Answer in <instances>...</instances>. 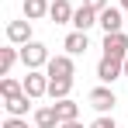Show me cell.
<instances>
[{
	"label": "cell",
	"mask_w": 128,
	"mask_h": 128,
	"mask_svg": "<svg viewBox=\"0 0 128 128\" xmlns=\"http://www.w3.org/2000/svg\"><path fill=\"white\" fill-rule=\"evenodd\" d=\"M73 7H69V0H52V7H48V18L56 24H73Z\"/></svg>",
	"instance_id": "9"
},
{
	"label": "cell",
	"mask_w": 128,
	"mask_h": 128,
	"mask_svg": "<svg viewBox=\"0 0 128 128\" xmlns=\"http://www.w3.org/2000/svg\"><path fill=\"white\" fill-rule=\"evenodd\" d=\"M86 100H90V107H94V111H100V114H104V111H111V107L118 104V97H114V90H111V86H94V90H90V94H86Z\"/></svg>",
	"instance_id": "4"
},
{
	"label": "cell",
	"mask_w": 128,
	"mask_h": 128,
	"mask_svg": "<svg viewBox=\"0 0 128 128\" xmlns=\"http://www.w3.org/2000/svg\"><path fill=\"white\" fill-rule=\"evenodd\" d=\"M90 128H118V125H114L111 118H104V114H100V118H97V121H94V125H90Z\"/></svg>",
	"instance_id": "19"
},
{
	"label": "cell",
	"mask_w": 128,
	"mask_h": 128,
	"mask_svg": "<svg viewBox=\"0 0 128 128\" xmlns=\"http://www.w3.org/2000/svg\"><path fill=\"white\" fill-rule=\"evenodd\" d=\"M21 90H24V83L10 80V76H4V80H0V94H4V97H14V94H21Z\"/></svg>",
	"instance_id": "18"
},
{
	"label": "cell",
	"mask_w": 128,
	"mask_h": 128,
	"mask_svg": "<svg viewBox=\"0 0 128 128\" xmlns=\"http://www.w3.org/2000/svg\"><path fill=\"white\" fill-rule=\"evenodd\" d=\"M18 59H21V48H0V76H7Z\"/></svg>",
	"instance_id": "17"
},
{
	"label": "cell",
	"mask_w": 128,
	"mask_h": 128,
	"mask_svg": "<svg viewBox=\"0 0 128 128\" xmlns=\"http://www.w3.org/2000/svg\"><path fill=\"white\" fill-rule=\"evenodd\" d=\"M7 42L10 45H28L31 42V21H10L7 24Z\"/></svg>",
	"instance_id": "6"
},
{
	"label": "cell",
	"mask_w": 128,
	"mask_h": 128,
	"mask_svg": "<svg viewBox=\"0 0 128 128\" xmlns=\"http://www.w3.org/2000/svg\"><path fill=\"white\" fill-rule=\"evenodd\" d=\"M52 107H56V114H59V125H62V121H76V118H80V104H73L69 97L56 100Z\"/></svg>",
	"instance_id": "13"
},
{
	"label": "cell",
	"mask_w": 128,
	"mask_h": 128,
	"mask_svg": "<svg viewBox=\"0 0 128 128\" xmlns=\"http://www.w3.org/2000/svg\"><path fill=\"white\" fill-rule=\"evenodd\" d=\"M4 100H7V104H4V107H7V114H14V118H24L28 107H31V104H28L31 97H28L24 90H21V94H14V97H4Z\"/></svg>",
	"instance_id": "12"
},
{
	"label": "cell",
	"mask_w": 128,
	"mask_h": 128,
	"mask_svg": "<svg viewBox=\"0 0 128 128\" xmlns=\"http://www.w3.org/2000/svg\"><path fill=\"white\" fill-rule=\"evenodd\" d=\"M48 7H52L48 0H24V18L28 21H42L45 14H48Z\"/></svg>",
	"instance_id": "15"
},
{
	"label": "cell",
	"mask_w": 128,
	"mask_h": 128,
	"mask_svg": "<svg viewBox=\"0 0 128 128\" xmlns=\"http://www.w3.org/2000/svg\"><path fill=\"white\" fill-rule=\"evenodd\" d=\"M4 128H28V125H24L21 118H14V114H10V118H7V121H4Z\"/></svg>",
	"instance_id": "20"
},
{
	"label": "cell",
	"mask_w": 128,
	"mask_h": 128,
	"mask_svg": "<svg viewBox=\"0 0 128 128\" xmlns=\"http://www.w3.org/2000/svg\"><path fill=\"white\" fill-rule=\"evenodd\" d=\"M24 94L31 97V100H38L48 94V73H38V69H28V76H24Z\"/></svg>",
	"instance_id": "3"
},
{
	"label": "cell",
	"mask_w": 128,
	"mask_h": 128,
	"mask_svg": "<svg viewBox=\"0 0 128 128\" xmlns=\"http://www.w3.org/2000/svg\"><path fill=\"white\" fill-rule=\"evenodd\" d=\"M83 4H86V7H94V10H104V7H107V0H83Z\"/></svg>",
	"instance_id": "21"
},
{
	"label": "cell",
	"mask_w": 128,
	"mask_h": 128,
	"mask_svg": "<svg viewBox=\"0 0 128 128\" xmlns=\"http://www.w3.org/2000/svg\"><path fill=\"white\" fill-rule=\"evenodd\" d=\"M48 48H45L42 42H28V45H21V62L28 66V69H42V66H48Z\"/></svg>",
	"instance_id": "1"
},
{
	"label": "cell",
	"mask_w": 128,
	"mask_h": 128,
	"mask_svg": "<svg viewBox=\"0 0 128 128\" xmlns=\"http://www.w3.org/2000/svg\"><path fill=\"white\" fill-rule=\"evenodd\" d=\"M121 10H128V0H121Z\"/></svg>",
	"instance_id": "23"
},
{
	"label": "cell",
	"mask_w": 128,
	"mask_h": 128,
	"mask_svg": "<svg viewBox=\"0 0 128 128\" xmlns=\"http://www.w3.org/2000/svg\"><path fill=\"white\" fill-rule=\"evenodd\" d=\"M35 125H38V128H59L56 107H38V111H35Z\"/></svg>",
	"instance_id": "16"
},
{
	"label": "cell",
	"mask_w": 128,
	"mask_h": 128,
	"mask_svg": "<svg viewBox=\"0 0 128 128\" xmlns=\"http://www.w3.org/2000/svg\"><path fill=\"white\" fill-rule=\"evenodd\" d=\"M69 90H73V76H48V97L52 100L69 97Z\"/></svg>",
	"instance_id": "10"
},
{
	"label": "cell",
	"mask_w": 128,
	"mask_h": 128,
	"mask_svg": "<svg viewBox=\"0 0 128 128\" xmlns=\"http://www.w3.org/2000/svg\"><path fill=\"white\" fill-rule=\"evenodd\" d=\"M118 76H125V59H111V56H104V59L97 62V80L111 86Z\"/></svg>",
	"instance_id": "2"
},
{
	"label": "cell",
	"mask_w": 128,
	"mask_h": 128,
	"mask_svg": "<svg viewBox=\"0 0 128 128\" xmlns=\"http://www.w3.org/2000/svg\"><path fill=\"white\" fill-rule=\"evenodd\" d=\"M45 69H48V76H73V69H76V66H73L69 56H52Z\"/></svg>",
	"instance_id": "11"
},
{
	"label": "cell",
	"mask_w": 128,
	"mask_h": 128,
	"mask_svg": "<svg viewBox=\"0 0 128 128\" xmlns=\"http://www.w3.org/2000/svg\"><path fill=\"white\" fill-rule=\"evenodd\" d=\"M97 18H100V10H94V7H76V14H73V28L76 31H86V28H94L97 24Z\"/></svg>",
	"instance_id": "7"
},
{
	"label": "cell",
	"mask_w": 128,
	"mask_h": 128,
	"mask_svg": "<svg viewBox=\"0 0 128 128\" xmlns=\"http://www.w3.org/2000/svg\"><path fill=\"white\" fill-rule=\"evenodd\" d=\"M104 56H111V59H128V35L125 31L104 35Z\"/></svg>",
	"instance_id": "5"
},
{
	"label": "cell",
	"mask_w": 128,
	"mask_h": 128,
	"mask_svg": "<svg viewBox=\"0 0 128 128\" xmlns=\"http://www.w3.org/2000/svg\"><path fill=\"white\" fill-rule=\"evenodd\" d=\"M90 42H86V31H73V35H66V52L69 56H83Z\"/></svg>",
	"instance_id": "14"
},
{
	"label": "cell",
	"mask_w": 128,
	"mask_h": 128,
	"mask_svg": "<svg viewBox=\"0 0 128 128\" xmlns=\"http://www.w3.org/2000/svg\"><path fill=\"white\" fill-rule=\"evenodd\" d=\"M97 24H100V28H104V35H111V31H121V10H118V7H104V10H100V18H97Z\"/></svg>",
	"instance_id": "8"
},
{
	"label": "cell",
	"mask_w": 128,
	"mask_h": 128,
	"mask_svg": "<svg viewBox=\"0 0 128 128\" xmlns=\"http://www.w3.org/2000/svg\"><path fill=\"white\" fill-rule=\"evenodd\" d=\"M125 76H128V59H125Z\"/></svg>",
	"instance_id": "24"
},
{
	"label": "cell",
	"mask_w": 128,
	"mask_h": 128,
	"mask_svg": "<svg viewBox=\"0 0 128 128\" xmlns=\"http://www.w3.org/2000/svg\"><path fill=\"white\" fill-rule=\"evenodd\" d=\"M59 128H83V125H80V121H62Z\"/></svg>",
	"instance_id": "22"
}]
</instances>
